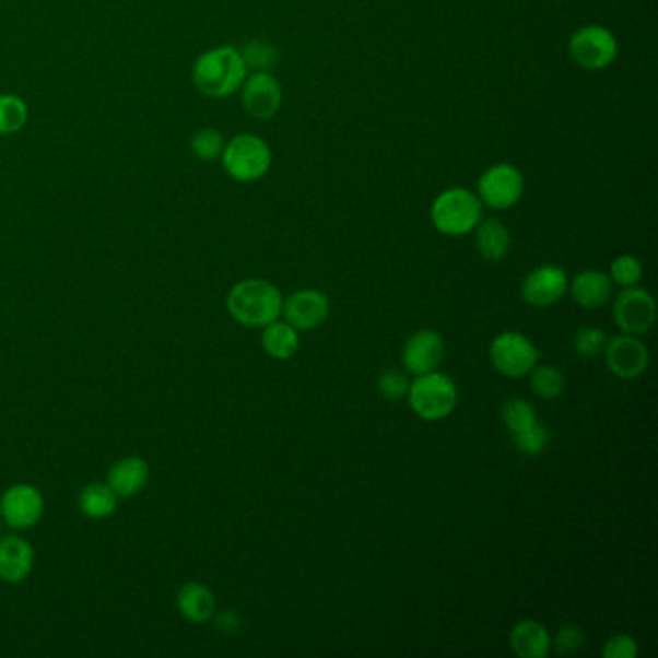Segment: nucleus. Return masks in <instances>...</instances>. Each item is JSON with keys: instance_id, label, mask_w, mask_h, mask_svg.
Segmentation results:
<instances>
[{"instance_id": "f8f14e48", "label": "nucleus", "mask_w": 658, "mask_h": 658, "mask_svg": "<svg viewBox=\"0 0 658 658\" xmlns=\"http://www.w3.org/2000/svg\"><path fill=\"white\" fill-rule=\"evenodd\" d=\"M568 274L556 265H543L529 272L521 284V297L527 305L544 309L559 304L568 292Z\"/></svg>"}, {"instance_id": "9d476101", "label": "nucleus", "mask_w": 658, "mask_h": 658, "mask_svg": "<svg viewBox=\"0 0 658 658\" xmlns=\"http://www.w3.org/2000/svg\"><path fill=\"white\" fill-rule=\"evenodd\" d=\"M604 360L612 375L622 380H635L642 377L650 363V354L643 340L634 334H620L607 342Z\"/></svg>"}, {"instance_id": "b1692460", "label": "nucleus", "mask_w": 658, "mask_h": 658, "mask_svg": "<svg viewBox=\"0 0 658 658\" xmlns=\"http://www.w3.org/2000/svg\"><path fill=\"white\" fill-rule=\"evenodd\" d=\"M529 385L539 398L556 400L566 388V379H564L562 371L554 365H536L529 373Z\"/></svg>"}, {"instance_id": "c85d7f7f", "label": "nucleus", "mask_w": 658, "mask_h": 658, "mask_svg": "<svg viewBox=\"0 0 658 658\" xmlns=\"http://www.w3.org/2000/svg\"><path fill=\"white\" fill-rule=\"evenodd\" d=\"M239 52L244 57L247 70L254 68L256 72H269L271 68L279 64V50L274 49L269 43L249 42L244 50H239Z\"/></svg>"}, {"instance_id": "39448f33", "label": "nucleus", "mask_w": 658, "mask_h": 658, "mask_svg": "<svg viewBox=\"0 0 658 658\" xmlns=\"http://www.w3.org/2000/svg\"><path fill=\"white\" fill-rule=\"evenodd\" d=\"M221 161L232 180L251 184L271 171L272 151L256 133H238L226 141Z\"/></svg>"}, {"instance_id": "5701e85b", "label": "nucleus", "mask_w": 658, "mask_h": 658, "mask_svg": "<svg viewBox=\"0 0 658 658\" xmlns=\"http://www.w3.org/2000/svg\"><path fill=\"white\" fill-rule=\"evenodd\" d=\"M78 506L83 516L91 519H103L113 516L118 506V496L115 491L108 486V483H90L83 486Z\"/></svg>"}, {"instance_id": "473e14b6", "label": "nucleus", "mask_w": 658, "mask_h": 658, "mask_svg": "<svg viewBox=\"0 0 658 658\" xmlns=\"http://www.w3.org/2000/svg\"><path fill=\"white\" fill-rule=\"evenodd\" d=\"M585 634L579 625H562L554 639L552 647L559 650L560 655H572L584 647Z\"/></svg>"}, {"instance_id": "6ab92c4d", "label": "nucleus", "mask_w": 658, "mask_h": 658, "mask_svg": "<svg viewBox=\"0 0 658 658\" xmlns=\"http://www.w3.org/2000/svg\"><path fill=\"white\" fill-rule=\"evenodd\" d=\"M510 647L519 658H544L551 653V634L541 622L521 620L512 627Z\"/></svg>"}, {"instance_id": "2eb2a0df", "label": "nucleus", "mask_w": 658, "mask_h": 658, "mask_svg": "<svg viewBox=\"0 0 658 658\" xmlns=\"http://www.w3.org/2000/svg\"><path fill=\"white\" fill-rule=\"evenodd\" d=\"M445 360V340L436 330H418L408 338L402 350L403 367L412 375H425L438 369Z\"/></svg>"}, {"instance_id": "a211bd4d", "label": "nucleus", "mask_w": 658, "mask_h": 658, "mask_svg": "<svg viewBox=\"0 0 658 658\" xmlns=\"http://www.w3.org/2000/svg\"><path fill=\"white\" fill-rule=\"evenodd\" d=\"M149 481V463L143 458L130 456L116 461L113 468L108 469L107 483L116 496L130 498L141 493Z\"/></svg>"}, {"instance_id": "2f4dec72", "label": "nucleus", "mask_w": 658, "mask_h": 658, "mask_svg": "<svg viewBox=\"0 0 658 658\" xmlns=\"http://www.w3.org/2000/svg\"><path fill=\"white\" fill-rule=\"evenodd\" d=\"M377 388H379L380 396L385 400L396 402V400H402V398L408 396L410 379H408V375L402 373V371L388 369L380 375Z\"/></svg>"}, {"instance_id": "4468645a", "label": "nucleus", "mask_w": 658, "mask_h": 658, "mask_svg": "<svg viewBox=\"0 0 658 658\" xmlns=\"http://www.w3.org/2000/svg\"><path fill=\"white\" fill-rule=\"evenodd\" d=\"M330 302L319 290H297L282 302V317L294 329L313 330L329 319Z\"/></svg>"}, {"instance_id": "cd10ccee", "label": "nucleus", "mask_w": 658, "mask_h": 658, "mask_svg": "<svg viewBox=\"0 0 658 658\" xmlns=\"http://www.w3.org/2000/svg\"><path fill=\"white\" fill-rule=\"evenodd\" d=\"M512 440H514V446H516L519 454L539 456V454L544 453V448L549 445V428L541 421H537L531 427L512 435Z\"/></svg>"}, {"instance_id": "6e6552de", "label": "nucleus", "mask_w": 658, "mask_h": 658, "mask_svg": "<svg viewBox=\"0 0 658 658\" xmlns=\"http://www.w3.org/2000/svg\"><path fill=\"white\" fill-rule=\"evenodd\" d=\"M489 357L501 375L519 379L533 371L541 355L529 338L519 332H503L491 342Z\"/></svg>"}, {"instance_id": "f704fd0d", "label": "nucleus", "mask_w": 658, "mask_h": 658, "mask_svg": "<svg viewBox=\"0 0 658 658\" xmlns=\"http://www.w3.org/2000/svg\"><path fill=\"white\" fill-rule=\"evenodd\" d=\"M219 625H221V627H224V630H228V632H232V630H238V616H236L234 612H226V614H224V616L221 618V622H219Z\"/></svg>"}, {"instance_id": "7ed1b4c3", "label": "nucleus", "mask_w": 658, "mask_h": 658, "mask_svg": "<svg viewBox=\"0 0 658 658\" xmlns=\"http://www.w3.org/2000/svg\"><path fill=\"white\" fill-rule=\"evenodd\" d=\"M483 219V203L468 188H450L436 196L431 205V221L440 234L458 238L475 231Z\"/></svg>"}, {"instance_id": "f03ea898", "label": "nucleus", "mask_w": 658, "mask_h": 658, "mask_svg": "<svg viewBox=\"0 0 658 658\" xmlns=\"http://www.w3.org/2000/svg\"><path fill=\"white\" fill-rule=\"evenodd\" d=\"M282 302L284 297L280 290L269 280L246 279L232 286L226 296V309L239 325L263 329L282 315Z\"/></svg>"}, {"instance_id": "72a5a7b5", "label": "nucleus", "mask_w": 658, "mask_h": 658, "mask_svg": "<svg viewBox=\"0 0 658 658\" xmlns=\"http://www.w3.org/2000/svg\"><path fill=\"white\" fill-rule=\"evenodd\" d=\"M637 642L632 635L620 634L610 637L609 642L604 643L602 657L604 658H635L637 657Z\"/></svg>"}, {"instance_id": "c756f323", "label": "nucleus", "mask_w": 658, "mask_h": 658, "mask_svg": "<svg viewBox=\"0 0 658 658\" xmlns=\"http://www.w3.org/2000/svg\"><path fill=\"white\" fill-rule=\"evenodd\" d=\"M610 280L622 289L637 286L643 279V265L637 257L620 256L610 263Z\"/></svg>"}, {"instance_id": "1a4fd4ad", "label": "nucleus", "mask_w": 658, "mask_h": 658, "mask_svg": "<svg viewBox=\"0 0 658 658\" xmlns=\"http://www.w3.org/2000/svg\"><path fill=\"white\" fill-rule=\"evenodd\" d=\"M618 329L624 334H645L657 321V304L649 292L639 286L622 289L612 305Z\"/></svg>"}, {"instance_id": "dca6fc26", "label": "nucleus", "mask_w": 658, "mask_h": 658, "mask_svg": "<svg viewBox=\"0 0 658 658\" xmlns=\"http://www.w3.org/2000/svg\"><path fill=\"white\" fill-rule=\"evenodd\" d=\"M35 564L34 547L17 536L0 539V579L20 584L32 574Z\"/></svg>"}, {"instance_id": "f257e3e1", "label": "nucleus", "mask_w": 658, "mask_h": 658, "mask_svg": "<svg viewBox=\"0 0 658 658\" xmlns=\"http://www.w3.org/2000/svg\"><path fill=\"white\" fill-rule=\"evenodd\" d=\"M246 75L244 57L231 45L205 50L191 68V80L196 90L209 99L231 97L239 91Z\"/></svg>"}, {"instance_id": "20e7f679", "label": "nucleus", "mask_w": 658, "mask_h": 658, "mask_svg": "<svg viewBox=\"0 0 658 658\" xmlns=\"http://www.w3.org/2000/svg\"><path fill=\"white\" fill-rule=\"evenodd\" d=\"M408 402L412 412L423 421L446 420L458 406V387L448 375L431 371L410 383Z\"/></svg>"}, {"instance_id": "4be33fe9", "label": "nucleus", "mask_w": 658, "mask_h": 658, "mask_svg": "<svg viewBox=\"0 0 658 658\" xmlns=\"http://www.w3.org/2000/svg\"><path fill=\"white\" fill-rule=\"evenodd\" d=\"M263 337H261V344H263L265 354L272 357V360H279V362H286L290 357H294L299 350V334L297 330L289 325L286 321H272L271 325L263 327Z\"/></svg>"}, {"instance_id": "bb28decb", "label": "nucleus", "mask_w": 658, "mask_h": 658, "mask_svg": "<svg viewBox=\"0 0 658 658\" xmlns=\"http://www.w3.org/2000/svg\"><path fill=\"white\" fill-rule=\"evenodd\" d=\"M504 427L508 428L510 435H516L524 428L531 427L539 421L536 408L521 398H510L503 406Z\"/></svg>"}, {"instance_id": "412c9836", "label": "nucleus", "mask_w": 658, "mask_h": 658, "mask_svg": "<svg viewBox=\"0 0 658 658\" xmlns=\"http://www.w3.org/2000/svg\"><path fill=\"white\" fill-rule=\"evenodd\" d=\"M475 246L486 261H503L510 254V231L498 219H481L475 226Z\"/></svg>"}, {"instance_id": "423d86ee", "label": "nucleus", "mask_w": 658, "mask_h": 658, "mask_svg": "<svg viewBox=\"0 0 658 658\" xmlns=\"http://www.w3.org/2000/svg\"><path fill=\"white\" fill-rule=\"evenodd\" d=\"M568 50L577 67L589 72H599L614 64L618 42L614 34L602 25H584L569 37Z\"/></svg>"}, {"instance_id": "7c9ffc66", "label": "nucleus", "mask_w": 658, "mask_h": 658, "mask_svg": "<svg viewBox=\"0 0 658 658\" xmlns=\"http://www.w3.org/2000/svg\"><path fill=\"white\" fill-rule=\"evenodd\" d=\"M607 342H609L607 332L597 327H581L574 337V348H576L577 354L584 355V357H597L602 354Z\"/></svg>"}, {"instance_id": "a878e982", "label": "nucleus", "mask_w": 658, "mask_h": 658, "mask_svg": "<svg viewBox=\"0 0 658 658\" xmlns=\"http://www.w3.org/2000/svg\"><path fill=\"white\" fill-rule=\"evenodd\" d=\"M224 145H226V140H224L223 133L214 128H201L191 136L190 140L191 153L203 163L219 161L223 156Z\"/></svg>"}, {"instance_id": "393cba45", "label": "nucleus", "mask_w": 658, "mask_h": 658, "mask_svg": "<svg viewBox=\"0 0 658 658\" xmlns=\"http://www.w3.org/2000/svg\"><path fill=\"white\" fill-rule=\"evenodd\" d=\"M30 108L14 93L0 95V136H14L27 124Z\"/></svg>"}, {"instance_id": "0eeeda50", "label": "nucleus", "mask_w": 658, "mask_h": 658, "mask_svg": "<svg viewBox=\"0 0 658 658\" xmlns=\"http://www.w3.org/2000/svg\"><path fill=\"white\" fill-rule=\"evenodd\" d=\"M526 190V180L518 166L498 163L481 174L478 184V198L483 207L493 211H508L519 203Z\"/></svg>"}, {"instance_id": "f3484780", "label": "nucleus", "mask_w": 658, "mask_h": 658, "mask_svg": "<svg viewBox=\"0 0 658 658\" xmlns=\"http://www.w3.org/2000/svg\"><path fill=\"white\" fill-rule=\"evenodd\" d=\"M572 299L584 309H601L609 304L612 297V280L609 272L589 271L579 272L568 286Z\"/></svg>"}, {"instance_id": "aec40b11", "label": "nucleus", "mask_w": 658, "mask_h": 658, "mask_svg": "<svg viewBox=\"0 0 658 658\" xmlns=\"http://www.w3.org/2000/svg\"><path fill=\"white\" fill-rule=\"evenodd\" d=\"M176 604L181 616L191 624H205L216 612L213 591L198 581L181 585L180 591L176 595Z\"/></svg>"}, {"instance_id": "9b49d317", "label": "nucleus", "mask_w": 658, "mask_h": 658, "mask_svg": "<svg viewBox=\"0 0 658 658\" xmlns=\"http://www.w3.org/2000/svg\"><path fill=\"white\" fill-rule=\"evenodd\" d=\"M45 501L39 489L34 485L17 483L7 489V493L0 498V516L14 529H30L39 524Z\"/></svg>"}, {"instance_id": "ddd939ff", "label": "nucleus", "mask_w": 658, "mask_h": 658, "mask_svg": "<svg viewBox=\"0 0 658 658\" xmlns=\"http://www.w3.org/2000/svg\"><path fill=\"white\" fill-rule=\"evenodd\" d=\"M242 105L257 120H269L282 105V87L271 72H254L242 83Z\"/></svg>"}]
</instances>
